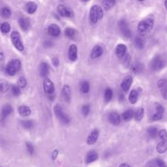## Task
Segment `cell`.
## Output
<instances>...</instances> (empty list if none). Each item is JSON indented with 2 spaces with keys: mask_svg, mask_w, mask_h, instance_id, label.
I'll use <instances>...</instances> for the list:
<instances>
[{
  "mask_svg": "<svg viewBox=\"0 0 167 167\" xmlns=\"http://www.w3.org/2000/svg\"><path fill=\"white\" fill-rule=\"evenodd\" d=\"M54 113H55L56 116L59 118V120L62 123L69 124L70 122V118L69 117V116L64 112H63V109H62L61 105L57 104V105L55 106V108H54Z\"/></svg>",
  "mask_w": 167,
  "mask_h": 167,
  "instance_id": "5",
  "label": "cell"
},
{
  "mask_svg": "<svg viewBox=\"0 0 167 167\" xmlns=\"http://www.w3.org/2000/svg\"><path fill=\"white\" fill-rule=\"evenodd\" d=\"M82 113L84 116H87L90 113V106L88 104H85L82 107Z\"/></svg>",
  "mask_w": 167,
  "mask_h": 167,
  "instance_id": "45",
  "label": "cell"
},
{
  "mask_svg": "<svg viewBox=\"0 0 167 167\" xmlns=\"http://www.w3.org/2000/svg\"><path fill=\"white\" fill-rule=\"evenodd\" d=\"M57 11H58V13L61 15V16H63V17H73L74 16V13H73V11L70 10V9H69L68 7H66L64 5H59L58 7H57Z\"/></svg>",
  "mask_w": 167,
  "mask_h": 167,
  "instance_id": "8",
  "label": "cell"
},
{
  "mask_svg": "<svg viewBox=\"0 0 167 167\" xmlns=\"http://www.w3.org/2000/svg\"><path fill=\"white\" fill-rule=\"evenodd\" d=\"M165 6H166V7L167 9V0H166V2H165Z\"/></svg>",
  "mask_w": 167,
  "mask_h": 167,
  "instance_id": "55",
  "label": "cell"
},
{
  "mask_svg": "<svg viewBox=\"0 0 167 167\" xmlns=\"http://www.w3.org/2000/svg\"><path fill=\"white\" fill-rule=\"evenodd\" d=\"M121 117H122V119L124 121H130L132 117H134V111L132 109H128V110L125 111L121 115Z\"/></svg>",
  "mask_w": 167,
  "mask_h": 167,
  "instance_id": "29",
  "label": "cell"
},
{
  "mask_svg": "<svg viewBox=\"0 0 167 167\" xmlns=\"http://www.w3.org/2000/svg\"><path fill=\"white\" fill-rule=\"evenodd\" d=\"M48 34L52 37H58L61 34V29L56 24H51L47 28Z\"/></svg>",
  "mask_w": 167,
  "mask_h": 167,
  "instance_id": "12",
  "label": "cell"
},
{
  "mask_svg": "<svg viewBox=\"0 0 167 167\" xmlns=\"http://www.w3.org/2000/svg\"><path fill=\"white\" fill-rule=\"evenodd\" d=\"M52 64L55 65V66H58L59 65V60L57 58H53L52 59Z\"/></svg>",
  "mask_w": 167,
  "mask_h": 167,
  "instance_id": "49",
  "label": "cell"
},
{
  "mask_svg": "<svg viewBox=\"0 0 167 167\" xmlns=\"http://www.w3.org/2000/svg\"><path fill=\"white\" fill-rule=\"evenodd\" d=\"M22 126L26 130H30L34 127V122L33 121L30 120H26V121H21Z\"/></svg>",
  "mask_w": 167,
  "mask_h": 167,
  "instance_id": "39",
  "label": "cell"
},
{
  "mask_svg": "<svg viewBox=\"0 0 167 167\" xmlns=\"http://www.w3.org/2000/svg\"><path fill=\"white\" fill-rule=\"evenodd\" d=\"M98 159V154L96 151H90L89 153H87L86 157V162L87 164L91 163L93 161H95Z\"/></svg>",
  "mask_w": 167,
  "mask_h": 167,
  "instance_id": "21",
  "label": "cell"
},
{
  "mask_svg": "<svg viewBox=\"0 0 167 167\" xmlns=\"http://www.w3.org/2000/svg\"><path fill=\"white\" fill-rule=\"evenodd\" d=\"M0 15H1V16L4 18H9L11 16V10L7 7H2L1 9H0Z\"/></svg>",
  "mask_w": 167,
  "mask_h": 167,
  "instance_id": "30",
  "label": "cell"
},
{
  "mask_svg": "<svg viewBox=\"0 0 167 167\" xmlns=\"http://www.w3.org/2000/svg\"><path fill=\"white\" fill-rule=\"evenodd\" d=\"M80 89L82 93H88L90 91V84L89 82H82L81 83V86H80Z\"/></svg>",
  "mask_w": 167,
  "mask_h": 167,
  "instance_id": "35",
  "label": "cell"
},
{
  "mask_svg": "<svg viewBox=\"0 0 167 167\" xmlns=\"http://www.w3.org/2000/svg\"><path fill=\"white\" fill-rule=\"evenodd\" d=\"M10 29H11V26L7 22H4L0 25V30L3 34H7L10 31Z\"/></svg>",
  "mask_w": 167,
  "mask_h": 167,
  "instance_id": "33",
  "label": "cell"
},
{
  "mask_svg": "<svg viewBox=\"0 0 167 167\" xmlns=\"http://www.w3.org/2000/svg\"><path fill=\"white\" fill-rule=\"evenodd\" d=\"M108 121L111 124H113V126H117L121 122V117L117 113L113 112L108 115Z\"/></svg>",
  "mask_w": 167,
  "mask_h": 167,
  "instance_id": "14",
  "label": "cell"
},
{
  "mask_svg": "<svg viewBox=\"0 0 167 167\" xmlns=\"http://www.w3.org/2000/svg\"><path fill=\"white\" fill-rule=\"evenodd\" d=\"M148 133L151 138H156V135H158V131L155 126H151L148 129Z\"/></svg>",
  "mask_w": 167,
  "mask_h": 167,
  "instance_id": "37",
  "label": "cell"
},
{
  "mask_svg": "<svg viewBox=\"0 0 167 167\" xmlns=\"http://www.w3.org/2000/svg\"><path fill=\"white\" fill-rule=\"evenodd\" d=\"M21 88L18 86H11V92L15 96H19L21 95Z\"/></svg>",
  "mask_w": 167,
  "mask_h": 167,
  "instance_id": "43",
  "label": "cell"
},
{
  "mask_svg": "<svg viewBox=\"0 0 167 167\" xmlns=\"http://www.w3.org/2000/svg\"><path fill=\"white\" fill-rule=\"evenodd\" d=\"M113 91L110 89V88H107L105 90V92H104V99H105V101L106 102H108L112 100L113 98Z\"/></svg>",
  "mask_w": 167,
  "mask_h": 167,
  "instance_id": "36",
  "label": "cell"
},
{
  "mask_svg": "<svg viewBox=\"0 0 167 167\" xmlns=\"http://www.w3.org/2000/svg\"><path fill=\"white\" fill-rule=\"evenodd\" d=\"M90 20L93 24H96L101 20L103 16V11L102 7L97 5H94L90 10Z\"/></svg>",
  "mask_w": 167,
  "mask_h": 167,
  "instance_id": "2",
  "label": "cell"
},
{
  "mask_svg": "<svg viewBox=\"0 0 167 167\" xmlns=\"http://www.w3.org/2000/svg\"><path fill=\"white\" fill-rule=\"evenodd\" d=\"M119 167H131L130 166H129L128 164H126V163H124V164H121V166Z\"/></svg>",
  "mask_w": 167,
  "mask_h": 167,
  "instance_id": "52",
  "label": "cell"
},
{
  "mask_svg": "<svg viewBox=\"0 0 167 167\" xmlns=\"http://www.w3.org/2000/svg\"><path fill=\"white\" fill-rule=\"evenodd\" d=\"M43 89L45 91V92L48 95L50 94H53L54 90H55V86H54V83L49 78H46L43 81Z\"/></svg>",
  "mask_w": 167,
  "mask_h": 167,
  "instance_id": "9",
  "label": "cell"
},
{
  "mask_svg": "<svg viewBox=\"0 0 167 167\" xmlns=\"http://www.w3.org/2000/svg\"><path fill=\"white\" fill-rule=\"evenodd\" d=\"M9 90V84L5 80H0V92L5 93Z\"/></svg>",
  "mask_w": 167,
  "mask_h": 167,
  "instance_id": "31",
  "label": "cell"
},
{
  "mask_svg": "<svg viewBox=\"0 0 167 167\" xmlns=\"http://www.w3.org/2000/svg\"><path fill=\"white\" fill-rule=\"evenodd\" d=\"M157 135L159 136L161 141H167V132L165 130H161Z\"/></svg>",
  "mask_w": 167,
  "mask_h": 167,
  "instance_id": "42",
  "label": "cell"
},
{
  "mask_svg": "<svg viewBox=\"0 0 167 167\" xmlns=\"http://www.w3.org/2000/svg\"><path fill=\"white\" fill-rule=\"evenodd\" d=\"M37 4L34 2H29L28 4H26L25 6V9H26V11L28 12L29 14H34V12L37 10Z\"/></svg>",
  "mask_w": 167,
  "mask_h": 167,
  "instance_id": "22",
  "label": "cell"
},
{
  "mask_svg": "<svg viewBox=\"0 0 167 167\" xmlns=\"http://www.w3.org/2000/svg\"><path fill=\"white\" fill-rule=\"evenodd\" d=\"M51 45H52V43L50 42V41H46V42H45V43H44V46H47V47L51 46Z\"/></svg>",
  "mask_w": 167,
  "mask_h": 167,
  "instance_id": "51",
  "label": "cell"
},
{
  "mask_svg": "<svg viewBox=\"0 0 167 167\" xmlns=\"http://www.w3.org/2000/svg\"><path fill=\"white\" fill-rule=\"evenodd\" d=\"M26 85H27V81H26V79L24 77H21L18 79L17 86L20 88H25Z\"/></svg>",
  "mask_w": 167,
  "mask_h": 167,
  "instance_id": "41",
  "label": "cell"
},
{
  "mask_svg": "<svg viewBox=\"0 0 167 167\" xmlns=\"http://www.w3.org/2000/svg\"><path fill=\"white\" fill-rule=\"evenodd\" d=\"M19 113L23 117H28L31 113V109L26 105H21L19 107Z\"/></svg>",
  "mask_w": 167,
  "mask_h": 167,
  "instance_id": "24",
  "label": "cell"
},
{
  "mask_svg": "<svg viewBox=\"0 0 167 167\" xmlns=\"http://www.w3.org/2000/svg\"><path fill=\"white\" fill-rule=\"evenodd\" d=\"M139 98V91L137 90H132L129 95V100L131 103H135Z\"/></svg>",
  "mask_w": 167,
  "mask_h": 167,
  "instance_id": "25",
  "label": "cell"
},
{
  "mask_svg": "<svg viewBox=\"0 0 167 167\" xmlns=\"http://www.w3.org/2000/svg\"><path fill=\"white\" fill-rule=\"evenodd\" d=\"M57 156H58V151H57V150H55L53 153H52V159H53V160H56Z\"/></svg>",
  "mask_w": 167,
  "mask_h": 167,
  "instance_id": "50",
  "label": "cell"
},
{
  "mask_svg": "<svg viewBox=\"0 0 167 167\" xmlns=\"http://www.w3.org/2000/svg\"><path fill=\"white\" fill-rule=\"evenodd\" d=\"M156 151L159 153H164L167 151V141H161L156 146Z\"/></svg>",
  "mask_w": 167,
  "mask_h": 167,
  "instance_id": "26",
  "label": "cell"
},
{
  "mask_svg": "<svg viewBox=\"0 0 167 167\" xmlns=\"http://www.w3.org/2000/svg\"><path fill=\"white\" fill-rule=\"evenodd\" d=\"M162 117H163V113H158V112H156V113L153 115V117H152V120H153V121H158V120L161 119Z\"/></svg>",
  "mask_w": 167,
  "mask_h": 167,
  "instance_id": "44",
  "label": "cell"
},
{
  "mask_svg": "<svg viewBox=\"0 0 167 167\" xmlns=\"http://www.w3.org/2000/svg\"><path fill=\"white\" fill-rule=\"evenodd\" d=\"M156 165L157 166V167H167L166 164L165 163V161L161 159H157L156 161Z\"/></svg>",
  "mask_w": 167,
  "mask_h": 167,
  "instance_id": "46",
  "label": "cell"
},
{
  "mask_svg": "<svg viewBox=\"0 0 167 167\" xmlns=\"http://www.w3.org/2000/svg\"><path fill=\"white\" fill-rule=\"evenodd\" d=\"M21 67V61L19 60H12L7 64V67H6V71H7V74L13 76L20 70Z\"/></svg>",
  "mask_w": 167,
  "mask_h": 167,
  "instance_id": "3",
  "label": "cell"
},
{
  "mask_svg": "<svg viewBox=\"0 0 167 167\" xmlns=\"http://www.w3.org/2000/svg\"><path fill=\"white\" fill-rule=\"evenodd\" d=\"M119 29L121 30L122 35L126 39H130L131 37V31L129 28V25L127 21L126 20H121L119 22Z\"/></svg>",
  "mask_w": 167,
  "mask_h": 167,
  "instance_id": "7",
  "label": "cell"
},
{
  "mask_svg": "<svg viewBox=\"0 0 167 167\" xmlns=\"http://www.w3.org/2000/svg\"><path fill=\"white\" fill-rule=\"evenodd\" d=\"M98 137H99V131L97 130L93 131L89 135L88 138H87V140H86L87 144H94L97 141Z\"/></svg>",
  "mask_w": 167,
  "mask_h": 167,
  "instance_id": "18",
  "label": "cell"
},
{
  "mask_svg": "<svg viewBox=\"0 0 167 167\" xmlns=\"http://www.w3.org/2000/svg\"><path fill=\"white\" fill-rule=\"evenodd\" d=\"M166 66V61L162 57L156 56L153 58V60L151 62V67L153 70L158 71L162 69Z\"/></svg>",
  "mask_w": 167,
  "mask_h": 167,
  "instance_id": "6",
  "label": "cell"
},
{
  "mask_svg": "<svg viewBox=\"0 0 167 167\" xmlns=\"http://www.w3.org/2000/svg\"><path fill=\"white\" fill-rule=\"evenodd\" d=\"M157 86L161 89L162 96L164 99L167 100V80L166 79H161L157 82Z\"/></svg>",
  "mask_w": 167,
  "mask_h": 167,
  "instance_id": "10",
  "label": "cell"
},
{
  "mask_svg": "<svg viewBox=\"0 0 167 167\" xmlns=\"http://www.w3.org/2000/svg\"><path fill=\"white\" fill-rule=\"evenodd\" d=\"M62 97L65 102L69 103L71 100V89L68 85H65L63 86L62 89Z\"/></svg>",
  "mask_w": 167,
  "mask_h": 167,
  "instance_id": "15",
  "label": "cell"
},
{
  "mask_svg": "<svg viewBox=\"0 0 167 167\" xmlns=\"http://www.w3.org/2000/svg\"><path fill=\"white\" fill-rule=\"evenodd\" d=\"M126 53V46L124 44H119L116 47V55L119 58H122Z\"/></svg>",
  "mask_w": 167,
  "mask_h": 167,
  "instance_id": "20",
  "label": "cell"
},
{
  "mask_svg": "<svg viewBox=\"0 0 167 167\" xmlns=\"http://www.w3.org/2000/svg\"><path fill=\"white\" fill-rule=\"evenodd\" d=\"M132 82H133V78H132L131 76H126V77L123 79L122 82H121V90L124 91H128V90L130 89L131 86Z\"/></svg>",
  "mask_w": 167,
  "mask_h": 167,
  "instance_id": "11",
  "label": "cell"
},
{
  "mask_svg": "<svg viewBox=\"0 0 167 167\" xmlns=\"http://www.w3.org/2000/svg\"><path fill=\"white\" fill-rule=\"evenodd\" d=\"M3 58H4V55H3V53L0 52V60H3Z\"/></svg>",
  "mask_w": 167,
  "mask_h": 167,
  "instance_id": "54",
  "label": "cell"
},
{
  "mask_svg": "<svg viewBox=\"0 0 167 167\" xmlns=\"http://www.w3.org/2000/svg\"><path fill=\"white\" fill-rule=\"evenodd\" d=\"M69 59L71 61H75L78 59V47L76 45H71L69 47Z\"/></svg>",
  "mask_w": 167,
  "mask_h": 167,
  "instance_id": "13",
  "label": "cell"
},
{
  "mask_svg": "<svg viewBox=\"0 0 167 167\" xmlns=\"http://www.w3.org/2000/svg\"><path fill=\"white\" fill-rule=\"evenodd\" d=\"M83 2H87V1H89V0H82Z\"/></svg>",
  "mask_w": 167,
  "mask_h": 167,
  "instance_id": "56",
  "label": "cell"
},
{
  "mask_svg": "<svg viewBox=\"0 0 167 167\" xmlns=\"http://www.w3.org/2000/svg\"><path fill=\"white\" fill-rule=\"evenodd\" d=\"M116 3V0H102L103 7L105 10H109L113 7Z\"/></svg>",
  "mask_w": 167,
  "mask_h": 167,
  "instance_id": "28",
  "label": "cell"
},
{
  "mask_svg": "<svg viewBox=\"0 0 167 167\" xmlns=\"http://www.w3.org/2000/svg\"><path fill=\"white\" fill-rule=\"evenodd\" d=\"M11 40L12 44L16 48V50H18L19 51H24V45H23V43H22L21 34L17 31L11 32Z\"/></svg>",
  "mask_w": 167,
  "mask_h": 167,
  "instance_id": "4",
  "label": "cell"
},
{
  "mask_svg": "<svg viewBox=\"0 0 167 167\" xmlns=\"http://www.w3.org/2000/svg\"><path fill=\"white\" fill-rule=\"evenodd\" d=\"M39 72H40V75L42 77L46 78L49 74V65L46 63H42L39 67Z\"/></svg>",
  "mask_w": 167,
  "mask_h": 167,
  "instance_id": "19",
  "label": "cell"
},
{
  "mask_svg": "<svg viewBox=\"0 0 167 167\" xmlns=\"http://www.w3.org/2000/svg\"><path fill=\"white\" fill-rule=\"evenodd\" d=\"M122 63L124 64V66L126 68H128L131 65V58L130 55H125L124 56L122 57Z\"/></svg>",
  "mask_w": 167,
  "mask_h": 167,
  "instance_id": "38",
  "label": "cell"
},
{
  "mask_svg": "<svg viewBox=\"0 0 167 167\" xmlns=\"http://www.w3.org/2000/svg\"><path fill=\"white\" fill-rule=\"evenodd\" d=\"M153 25H154V21L151 18H147L143 20L138 25V31L139 34L142 36L148 34L153 29Z\"/></svg>",
  "mask_w": 167,
  "mask_h": 167,
  "instance_id": "1",
  "label": "cell"
},
{
  "mask_svg": "<svg viewBox=\"0 0 167 167\" xmlns=\"http://www.w3.org/2000/svg\"><path fill=\"white\" fill-rule=\"evenodd\" d=\"M146 167H154V165H153V162H150V163H148L147 165V166Z\"/></svg>",
  "mask_w": 167,
  "mask_h": 167,
  "instance_id": "53",
  "label": "cell"
},
{
  "mask_svg": "<svg viewBox=\"0 0 167 167\" xmlns=\"http://www.w3.org/2000/svg\"><path fill=\"white\" fill-rule=\"evenodd\" d=\"M11 113H12V107L11 105L7 104V105L4 106V108H2V111H1V116H0L1 120L4 121Z\"/></svg>",
  "mask_w": 167,
  "mask_h": 167,
  "instance_id": "16",
  "label": "cell"
},
{
  "mask_svg": "<svg viewBox=\"0 0 167 167\" xmlns=\"http://www.w3.org/2000/svg\"><path fill=\"white\" fill-rule=\"evenodd\" d=\"M26 148H27V150L29 154H33L34 152V146L30 143H26Z\"/></svg>",
  "mask_w": 167,
  "mask_h": 167,
  "instance_id": "47",
  "label": "cell"
},
{
  "mask_svg": "<svg viewBox=\"0 0 167 167\" xmlns=\"http://www.w3.org/2000/svg\"><path fill=\"white\" fill-rule=\"evenodd\" d=\"M19 24H20V26L21 28L24 30V31H26L29 29V26H30V24H29V21L27 18L22 17L19 20Z\"/></svg>",
  "mask_w": 167,
  "mask_h": 167,
  "instance_id": "23",
  "label": "cell"
},
{
  "mask_svg": "<svg viewBox=\"0 0 167 167\" xmlns=\"http://www.w3.org/2000/svg\"><path fill=\"white\" fill-rule=\"evenodd\" d=\"M103 54V48L99 45H96L94 46V48L91 51V56L92 59H96V58H99L101 56V55Z\"/></svg>",
  "mask_w": 167,
  "mask_h": 167,
  "instance_id": "17",
  "label": "cell"
},
{
  "mask_svg": "<svg viewBox=\"0 0 167 167\" xmlns=\"http://www.w3.org/2000/svg\"><path fill=\"white\" fill-rule=\"evenodd\" d=\"M138 1H141V2H142V1H143V0H138Z\"/></svg>",
  "mask_w": 167,
  "mask_h": 167,
  "instance_id": "57",
  "label": "cell"
},
{
  "mask_svg": "<svg viewBox=\"0 0 167 167\" xmlns=\"http://www.w3.org/2000/svg\"><path fill=\"white\" fill-rule=\"evenodd\" d=\"M164 108L163 106H161L159 103H156V112H158V113H164Z\"/></svg>",
  "mask_w": 167,
  "mask_h": 167,
  "instance_id": "48",
  "label": "cell"
},
{
  "mask_svg": "<svg viewBox=\"0 0 167 167\" xmlns=\"http://www.w3.org/2000/svg\"><path fill=\"white\" fill-rule=\"evenodd\" d=\"M135 45L138 49H143V46H144V41H143V39L142 38H140V37H137L135 39Z\"/></svg>",
  "mask_w": 167,
  "mask_h": 167,
  "instance_id": "32",
  "label": "cell"
},
{
  "mask_svg": "<svg viewBox=\"0 0 167 167\" xmlns=\"http://www.w3.org/2000/svg\"><path fill=\"white\" fill-rule=\"evenodd\" d=\"M132 70L135 74H139L140 72L143 71V64L141 63H135L133 67H132Z\"/></svg>",
  "mask_w": 167,
  "mask_h": 167,
  "instance_id": "40",
  "label": "cell"
},
{
  "mask_svg": "<svg viewBox=\"0 0 167 167\" xmlns=\"http://www.w3.org/2000/svg\"><path fill=\"white\" fill-rule=\"evenodd\" d=\"M64 34H65V35L67 36L68 38L73 39L76 35V30L73 28H67L65 29V30H64Z\"/></svg>",
  "mask_w": 167,
  "mask_h": 167,
  "instance_id": "34",
  "label": "cell"
},
{
  "mask_svg": "<svg viewBox=\"0 0 167 167\" xmlns=\"http://www.w3.org/2000/svg\"><path fill=\"white\" fill-rule=\"evenodd\" d=\"M143 113H144V111L143 108H137L135 112H134V117L136 121H141L142 120L143 117Z\"/></svg>",
  "mask_w": 167,
  "mask_h": 167,
  "instance_id": "27",
  "label": "cell"
}]
</instances>
